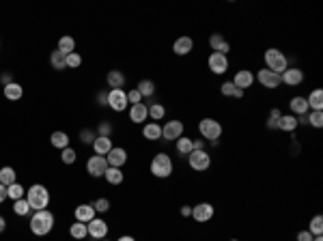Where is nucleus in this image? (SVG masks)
<instances>
[{"mask_svg": "<svg viewBox=\"0 0 323 241\" xmlns=\"http://www.w3.org/2000/svg\"><path fill=\"white\" fill-rule=\"evenodd\" d=\"M28 224H31V233L33 235H37V237H45V235H50L52 228H54V213L48 211V209L35 211Z\"/></svg>", "mask_w": 323, "mask_h": 241, "instance_id": "obj_1", "label": "nucleus"}, {"mask_svg": "<svg viewBox=\"0 0 323 241\" xmlns=\"http://www.w3.org/2000/svg\"><path fill=\"white\" fill-rule=\"evenodd\" d=\"M24 198L28 201V205H31L33 211L48 209V205H50V192H48V187L41 185V183H35V185L28 187Z\"/></svg>", "mask_w": 323, "mask_h": 241, "instance_id": "obj_2", "label": "nucleus"}, {"mask_svg": "<svg viewBox=\"0 0 323 241\" xmlns=\"http://www.w3.org/2000/svg\"><path fill=\"white\" fill-rule=\"evenodd\" d=\"M263 61H265V69H269V71H274L278 75L289 67V58H287L285 52L278 50V48H267L265 54H263Z\"/></svg>", "mask_w": 323, "mask_h": 241, "instance_id": "obj_3", "label": "nucleus"}, {"mask_svg": "<svg viewBox=\"0 0 323 241\" xmlns=\"http://www.w3.org/2000/svg\"><path fill=\"white\" fill-rule=\"evenodd\" d=\"M175 172V166H173V157L168 153H157V155L151 160V174L157 179H168L170 174Z\"/></svg>", "mask_w": 323, "mask_h": 241, "instance_id": "obj_4", "label": "nucleus"}, {"mask_svg": "<svg viewBox=\"0 0 323 241\" xmlns=\"http://www.w3.org/2000/svg\"><path fill=\"white\" fill-rule=\"evenodd\" d=\"M222 132H224V127H222V123L220 121H215V119H203L201 123H198V134H201V138L205 140V142H218L220 136H222Z\"/></svg>", "mask_w": 323, "mask_h": 241, "instance_id": "obj_5", "label": "nucleus"}, {"mask_svg": "<svg viewBox=\"0 0 323 241\" xmlns=\"http://www.w3.org/2000/svg\"><path fill=\"white\" fill-rule=\"evenodd\" d=\"M187 164L194 172H207L211 168V153L207 149H194L187 155Z\"/></svg>", "mask_w": 323, "mask_h": 241, "instance_id": "obj_6", "label": "nucleus"}, {"mask_svg": "<svg viewBox=\"0 0 323 241\" xmlns=\"http://www.w3.org/2000/svg\"><path fill=\"white\" fill-rule=\"evenodd\" d=\"M207 67L211 73L215 75H224L228 71V67H231V63H228V56L226 54H220V52H211L209 58H207Z\"/></svg>", "mask_w": 323, "mask_h": 241, "instance_id": "obj_7", "label": "nucleus"}, {"mask_svg": "<svg viewBox=\"0 0 323 241\" xmlns=\"http://www.w3.org/2000/svg\"><path fill=\"white\" fill-rule=\"evenodd\" d=\"M214 215H215V207L211 203H198L192 207V217L198 224H207V222L214 220Z\"/></svg>", "mask_w": 323, "mask_h": 241, "instance_id": "obj_8", "label": "nucleus"}, {"mask_svg": "<svg viewBox=\"0 0 323 241\" xmlns=\"http://www.w3.org/2000/svg\"><path fill=\"white\" fill-rule=\"evenodd\" d=\"M254 80H258V84L265 86L267 91H274V89H278V86L283 84L280 75L274 73V71H269V69H258V71L254 73Z\"/></svg>", "mask_w": 323, "mask_h": 241, "instance_id": "obj_9", "label": "nucleus"}, {"mask_svg": "<svg viewBox=\"0 0 323 241\" xmlns=\"http://www.w3.org/2000/svg\"><path fill=\"white\" fill-rule=\"evenodd\" d=\"M108 105L114 110V112H123V110L129 105V102H127V91H123V89H110L108 91Z\"/></svg>", "mask_w": 323, "mask_h": 241, "instance_id": "obj_10", "label": "nucleus"}, {"mask_svg": "<svg viewBox=\"0 0 323 241\" xmlns=\"http://www.w3.org/2000/svg\"><path fill=\"white\" fill-rule=\"evenodd\" d=\"M183 132H185L183 123L177 121V119H173V121H168L166 125L162 127V138L168 140V142H173V140H179L181 136H183Z\"/></svg>", "mask_w": 323, "mask_h": 241, "instance_id": "obj_11", "label": "nucleus"}, {"mask_svg": "<svg viewBox=\"0 0 323 241\" xmlns=\"http://www.w3.org/2000/svg\"><path fill=\"white\" fill-rule=\"evenodd\" d=\"M106 170H108V162H106L104 155H93L89 157V162H86V172L91 174V177H104Z\"/></svg>", "mask_w": 323, "mask_h": 241, "instance_id": "obj_12", "label": "nucleus"}, {"mask_svg": "<svg viewBox=\"0 0 323 241\" xmlns=\"http://www.w3.org/2000/svg\"><path fill=\"white\" fill-rule=\"evenodd\" d=\"M86 231H89L91 239H97V241H102V239L108 237V224H106L102 217H93L89 224H86Z\"/></svg>", "mask_w": 323, "mask_h": 241, "instance_id": "obj_13", "label": "nucleus"}, {"mask_svg": "<svg viewBox=\"0 0 323 241\" xmlns=\"http://www.w3.org/2000/svg\"><path fill=\"white\" fill-rule=\"evenodd\" d=\"M280 80H283L285 86H299L304 82V71L299 67H287L280 73Z\"/></svg>", "mask_w": 323, "mask_h": 241, "instance_id": "obj_14", "label": "nucleus"}, {"mask_svg": "<svg viewBox=\"0 0 323 241\" xmlns=\"http://www.w3.org/2000/svg\"><path fill=\"white\" fill-rule=\"evenodd\" d=\"M231 82H233L235 86H237L239 91H244V93H246L252 84H254V73H252L250 69H239V71L233 75V80H231Z\"/></svg>", "mask_w": 323, "mask_h": 241, "instance_id": "obj_15", "label": "nucleus"}, {"mask_svg": "<svg viewBox=\"0 0 323 241\" xmlns=\"http://www.w3.org/2000/svg\"><path fill=\"white\" fill-rule=\"evenodd\" d=\"M106 162H108V166H112V168H123L127 162V151L123 149V146H112L110 153L106 155Z\"/></svg>", "mask_w": 323, "mask_h": 241, "instance_id": "obj_16", "label": "nucleus"}, {"mask_svg": "<svg viewBox=\"0 0 323 241\" xmlns=\"http://www.w3.org/2000/svg\"><path fill=\"white\" fill-rule=\"evenodd\" d=\"M194 50V39L187 37V34H183V37H177L173 43V52L177 56H187L190 52Z\"/></svg>", "mask_w": 323, "mask_h": 241, "instance_id": "obj_17", "label": "nucleus"}, {"mask_svg": "<svg viewBox=\"0 0 323 241\" xmlns=\"http://www.w3.org/2000/svg\"><path fill=\"white\" fill-rule=\"evenodd\" d=\"M146 119H149V105L146 103H134L129 105V121L132 123H144Z\"/></svg>", "mask_w": 323, "mask_h": 241, "instance_id": "obj_18", "label": "nucleus"}, {"mask_svg": "<svg viewBox=\"0 0 323 241\" xmlns=\"http://www.w3.org/2000/svg\"><path fill=\"white\" fill-rule=\"evenodd\" d=\"M209 48L214 50V52H220V54H226L228 56V52H231V43L224 39V34L214 33L209 37Z\"/></svg>", "mask_w": 323, "mask_h": 241, "instance_id": "obj_19", "label": "nucleus"}, {"mask_svg": "<svg viewBox=\"0 0 323 241\" xmlns=\"http://www.w3.org/2000/svg\"><path fill=\"white\" fill-rule=\"evenodd\" d=\"M289 108H291V114H293V116H302V114L310 112V110H308V103H306V97H304V95L291 97Z\"/></svg>", "mask_w": 323, "mask_h": 241, "instance_id": "obj_20", "label": "nucleus"}, {"mask_svg": "<svg viewBox=\"0 0 323 241\" xmlns=\"http://www.w3.org/2000/svg\"><path fill=\"white\" fill-rule=\"evenodd\" d=\"M97 211L93 209V205H78L73 211V215H75V220L78 222H84V224H89V222L95 217Z\"/></svg>", "mask_w": 323, "mask_h": 241, "instance_id": "obj_21", "label": "nucleus"}, {"mask_svg": "<svg viewBox=\"0 0 323 241\" xmlns=\"http://www.w3.org/2000/svg\"><path fill=\"white\" fill-rule=\"evenodd\" d=\"M297 119L293 114H280L278 119V125H276V129H280V132H287V134H293L297 129Z\"/></svg>", "mask_w": 323, "mask_h": 241, "instance_id": "obj_22", "label": "nucleus"}, {"mask_svg": "<svg viewBox=\"0 0 323 241\" xmlns=\"http://www.w3.org/2000/svg\"><path fill=\"white\" fill-rule=\"evenodd\" d=\"M110 149H112V138L108 136H97L95 142H93V151H95V155H108Z\"/></svg>", "mask_w": 323, "mask_h": 241, "instance_id": "obj_23", "label": "nucleus"}, {"mask_svg": "<svg viewBox=\"0 0 323 241\" xmlns=\"http://www.w3.org/2000/svg\"><path fill=\"white\" fill-rule=\"evenodd\" d=\"M143 136H144L146 140H151V142L160 140V138H162V125H160V123H155V121L144 123V127H143Z\"/></svg>", "mask_w": 323, "mask_h": 241, "instance_id": "obj_24", "label": "nucleus"}, {"mask_svg": "<svg viewBox=\"0 0 323 241\" xmlns=\"http://www.w3.org/2000/svg\"><path fill=\"white\" fill-rule=\"evenodd\" d=\"M4 97L9 99V102H20L22 97H24V89H22V84H17V82H11L2 89Z\"/></svg>", "mask_w": 323, "mask_h": 241, "instance_id": "obj_25", "label": "nucleus"}, {"mask_svg": "<svg viewBox=\"0 0 323 241\" xmlns=\"http://www.w3.org/2000/svg\"><path fill=\"white\" fill-rule=\"evenodd\" d=\"M175 149H177L179 155L187 157V155H190V153L194 151V138H190V136H181L179 140H175Z\"/></svg>", "mask_w": 323, "mask_h": 241, "instance_id": "obj_26", "label": "nucleus"}, {"mask_svg": "<svg viewBox=\"0 0 323 241\" xmlns=\"http://www.w3.org/2000/svg\"><path fill=\"white\" fill-rule=\"evenodd\" d=\"M106 82H108L110 89H123V84H125V73L119 71V69H112V71H108V75H106Z\"/></svg>", "mask_w": 323, "mask_h": 241, "instance_id": "obj_27", "label": "nucleus"}, {"mask_svg": "<svg viewBox=\"0 0 323 241\" xmlns=\"http://www.w3.org/2000/svg\"><path fill=\"white\" fill-rule=\"evenodd\" d=\"M306 103H308V110H323V91L321 89L310 91V95L306 97Z\"/></svg>", "mask_w": 323, "mask_h": 241, "instance_id": "obj_28", "label": "nucleus"}, {"mask_svg": "<svg viewBox=\"0 0 323 241\" xmlns=\"http://www.w3.org/2000/svg\"><path fill=\"white\" fill-rule=\"evenodd\" d=\"M50 65L56 69V71H63V69H67V54H63L61 50H54L50 54Z\"/></svg>", "mask_w": 323, "mask_h": 241, "instance_id": "obj_29", "label": "nucleus"}, {"mask_svg": "<svg viewBox=\"0 0 323 241\" xmlns=\"http://www.w3.org/2000/svg\"><path fill=\"white\" fill-rule=\"evenodd\" d=\"M220 93L224 97H233V99H244V91H239L237 86L233 84L231 80L228 82H222V86H220Z\"/></svg>", "mask_w": 323, "mask_h": 241, "instance_id": "obj_30", "label": "nucleus"}, {"mask_svg": "<svg viewBox=\"0 0 323 241\" xmlns=\"http://www.w3.org/2000/svg\"><path fill=\"white\" fill-rule=\"evenodd\" d=\"M69 235L75 239V241H82V239H86L89 237V231H86V224L84 222H78L75 220L72 226H69Z\"/></svg>", "mask_w": 323, "mask_h": 241, "instance_id": "obj_31", "label": "nucleus"}, {"mask_svg": "<svg viewBox=\"0 0 323 241\" xmlns=\"http://www.w3.org/2000/svg\"><path fill=\"white\" fill-rule=\"evenodd\" d=\"M50 144L54 146V149H67L69 146V136L65 132H52V136H50Z\"/></svg>", "mask_w": 323, "mask_h": 241, "instance_id": "obj_32", "label": "nucleus"}, {"mask_svg": "<svg viewBox=\"0 0 323 241\" xmlns=\"http://www.w3.org/2000/svg\"><path fill=\"white\" fill-rule=\"evenodd\" d=\"M104 179L108 181L110 185H121L125 177H123L121 168H112V166H108V170H106V174H104Z\"/></svg>", "mask_w": 323, "mask_h": 241, "instance_id": "obj_33", "label": "nucleus"}, {"mask_svg": "<svg viewBox=\"0 0 323 241\" xmlns=\"http://www.w3.org/2000/svg\"><path fill=\"white\" fill-rule=\"evenodd\" d=\"M15 181H17V172L13 168H11V166H2V168H0V183L9 187L11 183H15Z\"/></svg>", "mask_w": 323, "mask_h": 241, "instance_id": "obj_34", "label": "nucleus"}, {"mask_svg": "<svg viewBox=\"0 0 323 241\" xmlns=\"http://www.w3.org/2000/svg\"><path fill=\"white\" fill-rule=\"evenodd\" d=\"M7 196H9L13 203H15V201H20V198H24V196H26V187L15 181V183H11V185L7 187Z\"/></svg>", "mask_w": 323, "mask_h": 241, "instance_id": "obj_35", "label": "nucleus"}, {"mask_svg": "<svg viewBox=\"0 0 323 241\" xmlns=\"http://www.w3.org/2000/svg\"><path fill=\"white\" fill-rule=\"evenodd\" d=\"M136 91H138L143 97H151V95L155 93V82H153V80H146V78L140 80L138 86H136Z\"/></svg>", "mask_w": 323, "mask_h": 241, "instance_id": "obj_36", "label": "nucleus"}, {"mask_svg": "<svg viewBox=\"0 0 323 241\" xmlns=\"http://www.w3.org/2000/svg\"><path fill=\"white\" fill-rule=\"evenodd\" d=\"M56 50H61L63 54H72V52L75 50V41L73 37H69V34H65V37L58 39V48Z\"/></svg>", "mask_w": 323, "mask_h": 241, "instance_id": "obj_37", "label": "nucleus"}, {"mask_svg": "<svg viewBox=\"0 0 323 241\" xmlns=\"http://www.w3.org/2000/svg\"><path fill=\"white\" fill-rule=\"evenodd\" d=\"M306 231L313 235V237H319V235H323V217L319 213H317L313 220H310V224H308Z\"/></svg>", "mask_w": 323, "mask_h": 241, "instance_id": "obj_38", "label": "nucleus"}, {"mask_svg": "<svg viewBox=\"0 0 323 241\" xmlns=\"http://www.w3.org/2000/svg\"><path fill=\"white\" fill-rule=\"evenodd\" d=\"M308 125L315 129L323 127V110H310L308 112Z\"/></svg>", "mask_w": 323, "mask_h": 241, "instance_id": "obj_39", "label": "nucleus"}, {"mask_svg": "<svg viewBox=\"0 0 323 241\" xmlns=\"http://www.w3.org/2000/svg\"><path fill=\"white\" fill-rule=\"evenodd\" d=\"M31 205H28V201H26V198H20V201H15L13 203V213L15 215H22V217H24V215H28V213H31Z\"/></svg>", "mask_w": 323, "mask_h": 241, "instance_id": "obj_40", "label": "nucleus"}, {"mask_svg": "<svg viewBox=\"0 0 323 241\" xmlns=\"http://www.w3.org/2000/svg\"><path fill=\"white\" fill-rule=\"evenodd\" d=\"M149 116H151V119H153L155 123L162 121L164 116H166V108H164L162 103H151V105H149Z\"/></svg>", "mask_w": 323, "mask_h": 241, "instance_id": "obj_41", "label": "nucleus"}, {"mask_svg": "<svg viewBox=\"0 0 323 241\" xmlns=\"http://www.w3.org/2000/svg\"><path fill=\"white\" fill-rule=\"evenodd\" d=\"M75 160H78V153H75V149H72V146H67V149L61 151V162L63 164H73Z\"/></svg>", "mask_w": 323, "mask_h": 241, "instance_id": "obj_42", "label": "nucleus"}, {"mask_svg": "<svg viewBox=\"0 0 323 241\" xmlns=\"http://www.w3.org/2000/svg\"><path fill=\"white\" fill-rule=\"evenodd\" d=\"M95 138H97V134L93 132V129H82L80 132V142L82 144H93L95 142Z\"/></svg>", "mask_w": 323, "mask_h": 241, "instance_id": "obj_43", "label": "nucleus"}, {"mask_svg": "<svg viewBox=\"0 0 323 241\" xmlns=\"http://www.w3.org/2000/svg\"><path fill=\"white\" fill-rule=\"evenodd\" d=\"M82 65V56L78 52H72V54H67V67L69 69H78Z\"/></svg>", "mask_w": 323, "mask_h": 241, "instance_id": "obj_44", "label": "nucleus"}, {"mask_svg": "<svg viewBox=\"0 0 323 241\" xmlns=\"http://www.w3.org/2000/svg\"><path fill=\"white\" fill-rule=\"evenodd\" d=\"M91 205H93V209H95V211H99V213H106V211L110 209V201H108V198H97V201L91 203Z\"/></svg>", "mask_w": 323, "mask_h": 241, "instance_id": "obj_45", "label": "nucleus"}, {"mask_svg": "<svg viewBox=\"0 0 323 241\" xmlns=\"http://www.w3.org/2000/svg\"><path fill=\"white\" fill-rule=\"evenodd\" d=\"M127 102H129V105L140 103V102H143V95H140L136 89H132V91H127Z\"/></svg>", "mask_w": 323, "mask_h": 241, "instance_id": "obj_46", "label": "nucleus"}, {"mask_svg": "<svg viewBox=\"0 0 323 241\" xmlns=\"http://www.w3.org/2000/svg\"><path fill=\"white\" fill-rule=\"evenodd\" d=\"M110 134H112V125H110L108 121H104L102 125H99V134H97V136H108L110 138Z\"/></svg>", "mask_w": 323, "mask_h": 241, "instance_id": "obj_47", "label": "nucleus"}, {"mask_svg": "<svg viewBox=\"0 0 323 241\" xmlns=\"http://www.w3.org/2000/svg\"><path fill=\"white\" fill-rule=\"evenodd\" d=\"M297 241H313V235L308 231H299L297 233Z\"/></svg>", "mask_w": 323, "mask_h": 241, "instance_id": "obj_48", "label": "nucleus"}, {"mask_svg": "<svg viewBox=\"0 0 323 241\" xmlns=\"http://www.w3.org/2000/svg\"><path fill=\"white\" fill-rule=\"evenodd\" d=\"M97 102L99 105H108V93H97Z\"/></svg>", "mask_w": 323, "mask_h": 241, "instance_id": "obj_49", "label": "nucleus"}, {"mask_svg": "<svg viewBox=\"0 0 323 241\" xmlns=\"http://www.w3.org/2000/svg\"><path fill=\"white\" fill-rule=\"evenodd\" d=\"M0 82H2V86L11 84V82H13V80H11V73H9V71H7V73H0Z\"/></svg>", "mask_w": 323, "mask_h": 241, "instance_id": "obj_50", "label": "nucleus"}, {"mask_svg": "<svg viewBox=\"0 0 323 241\" xmlns=\"http://www.w3.org/2000/svg\"><path fill=\"white\" fill-rule=\"evenodd\" d=\"M7 185H2V183H0V205H2L4 201H7Z\"/></svg>", "mask_w": 323, "mask_h": 241, "instance_id": "obj_51", "label": "nucleus"}, {"mask_svg": "<svg viewBox=\"0 0 323 241\" xmlns=\"http://www.w3.org/2000/svg\"><path fill=\"white\" fill-rule=\"evenodd\" d=\"M280 114H283V112H280L278 108H272V110H269V116H267V119H274V121H278V119H280Z\"/></svg>", "mask_w": 323, "mask_h": 241, "instance_id": "obj_52", "label": "nucleus"}, {"mask_svg": "<svg viewBox=\"0 0 323 241\" xmlns=\"http://www.w3.org/2000/svg\"><path fill=\"white\" fill-rule=\"evenodd\" d=\"M181 215H183V217L192 215V207H190V205H183V207H181Z\"/></svg>", "mask_w": 323, "mask_h": 241, "instance_id": "obj_53", "label": "nucleus"}, {"mask_svg": "<svg viewBox=\"0 0 323 241\" xmlns=\"http://www.w3.org/2000/svg\"><path fill=\"white\" fill-rule=\"evenodd\" d=\"M194 149H205V140H194Z\"/></svg>", "mask_w": 323, "mask_h": 241, "instance_id": "obj_54", "label": "nucleus"}, {"mask_svg": "<svg viewBox=\"0 0 323 241\" xmlns=\"http://www.w3.org/2000/svg\"><path fill=\"white\" fill-rule=\"evenodd\" d=\"M267 129H276V125H278V121H274V119H267Z\"/></svg>", "mask_w": 323, "mask_h": 241, "instance_id": "obj_55", "label": "nucleus"}, {"mask_svg": "<svg viewBox=\"0 0 323 241\" xmlns=\"http://www.w3.org/2000/svg\"><path fill=\"white\" fill-rule=\"evenodd\" d=\"M116 241H136V239H134L132 235H123V237H119V239H116Z\"/></svg>", "mask_w": 323, "mask_h": 241, "instance_id": "obj_56", "label": "nucleus"}, {"mask_svg": "<svg viewBox=\"0 0 323 241\" xmlns=\"http://www.w3.org/2000/svg\"><path fill=\"white\" fill-rule=\"evenodd\" d=\"M4 228H7V220H4V217H2V215H0V233H2V231H4Z\"/></svg>", "mask_w": 323, "mask_h": 241, "instance_id": "obj_57", "label": "nucleus"}, {"mask_svg": "<svg viewBox=\"0 0 323 241\" xmlns=\"http://www.w3.org/2000/svg\"><path fill=\"white\" fill-rule=\"evenodd\" d=\"M313 241H323V235H319V237H313Z\"/></svg>", "mask_w": 323, "mask_h": 241, "instance_id": "obj_58", "label": "nucleus"}, {"mask_svg": "<svg viewBox=\"0 0 323 241\" xmlns=\"http://www.w3.org/2000/svg\"><path fill=\"white\" fill-rule=\"evenodd\" d=\"M102 241H108V237H106V239H102Z\"/></svg>", "mask_w": 323, "mask_h": 241, "instance_id": "obj_59", "label": "nucleus"}, {"mask_svg": "<svg viewBox=\"0 0 323 241\" xmlns=\"http://www.w3.org/2000/svg\"><path fill=\"white\" fill-rule=\"evenodd\" d=\"M231 241H239V239H231Z\"/></svg>", "mask_w": 323, "mask_h": 241, "instance_id": "obj_60", "label": "nucleus"}]
</instances>
